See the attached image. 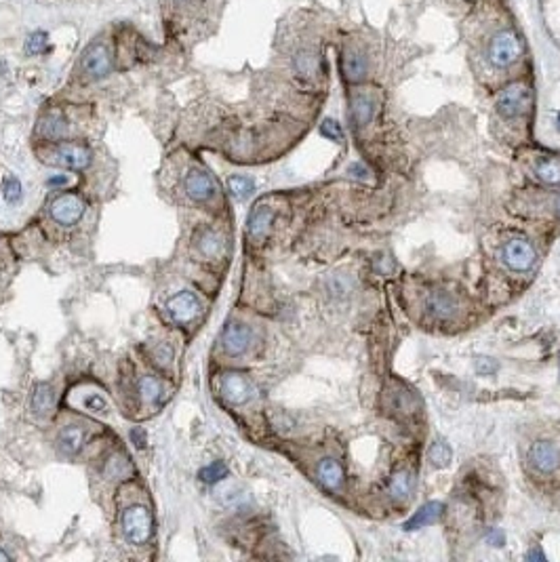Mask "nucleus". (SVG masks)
Here are the masks:
<instances>
[{
    "label": "nucleus",
    "instance_id": "15",
    "mask_svg": "<svg viewBox=\"0 0 560 562\" xmlns=\"http://www.w3.org/2000/svg\"><path fill=\"white\" fill-rule=\"evenodd\" d=\"M352 121H354V125H358V127H365L367 123H371V118H373V114H375V102H373V97L371 95H367V93H358V95H354L352 97Z\"/></svg>",
    "mask_w": 560,
    "mask_h": 562
},
{
    "label": "nucleus",
    "instance_id": "36",
    "mask_svg": "<svg viewBox=\"0 0 560 562\" xmlns=\"http://www.w3.org/2000/svg\"><path fill=\"white\" fill-rule=\"evenodd\" d=\"M131 440L138 444V448H143V446H145V432H143L141 427H133V432H131Z\"/></svg>",
    "mask_w": 560,
    "mask_h": 562
},
{
    "label": "nucleus",
    "instance_id": "39",
    "mask_svg": "<svg viewBox=\"0 0 560 562\" xmlns=\"http://www.w3.org/2000/svg\"><path fill=\"white\" fill-rule=\"evenodd\" d=\"M8 561V554H4L2 550H0V562H6Z\"/></svg>",
    "mask_w": 560,
    "mask_h": 562
},
{
    "label": "nucleus",
    "instance_id": "17",
    "mask_svg": "<svg viewBox=\"0 0 560 562\" xmlns=\"http://www.w3.org/2000/svg\"><path fill=\"white\" fill-rule=\"evenodd\" d=\"M57 444H59V451L61 453L76 455L83 448V444H85V432L78 425H68V427H63L59 432Z\"/></svg>",
    "mask_w": 560,
    "mask_h": 562
},
{
    "label": "nucleus",
    "instance_id": "7",
    "mask_svg": "<svg viewBox=\"0 0 560 562\" xmlns=\"http://www.w3.org/2000/svg\"><path fill=\"white\" fill-rule=\"evenodd\" d=\"M529 461L540 474H552L560 465L559 446L548 440H537L529 448Z\"/></svg>",
    "mask_w": 560,
    "mask_h": 562
},
{
    "label": "nucleus",
    "instance_id": "6",
    "mask_svg": "<svg viewBox=\"0 0 560 562\" xmlns=\"http://www.w3.org/2000/svg\"><path fill=\"white\" fill-rule=\"evenodd\" d=\"M85 215V204L74 194H61L51 202V217L61 226H74Z\"/></svg>",
    "mask_w": 560,
    "mask_h": 562
},
{
    "label": "nucleus",
    "instance_id": "9",
    "mask_svg": "<svg viewBox=\"0 0 560 562\" xmlns=\"http://www.w3.org/2000/svg\"><path fill=\"white\" fill-rule=\"evenodd\" d=\"M83 70L91 78H106L112 72V55L104 44H91L83 55Z\"/></svg>",
    "mask_w": 560,
    "mask_h": 562
},
{
    "label": "nucleus",
    "instance_id": "1",
    "mask_svg": "<svg viewBox=\"0 0 560 562\" xmlns=\"http://www.w3.org/2000/svg\"><path fill=\"white\" fill-rule=\"evenodd\" d=\"M531 106V89L525 87L523 83H514L510 87H506L499 95H497V112L504 118H516L521 114H525Z\"/></svg>",
    "mask_w": 560,
    "mask_h": 562
},
{
    "label": "nucleus",
    "instance_id": "20",
    "mask_svg": "<svg viewBox=\"0 0 560 562\" xmlns=\"http://www.w3.org/2000/svg\"><path fill=\"white\" fill-rule=\"evenodd\" d=\"M198 249H200V253H202L205 257L215 259V257H221V255L226 253V243H224V238H221L217 232H213V230H205V232L200 234V238H198Z\"/></svg>",
    "mask_w": 560,
    "mask_h": 562
},
{
    "label": "nucleus",
    "instance_id": "29",
    "mask_svg": "<svg viewBox=\"0 0 560 562\" xmlns=\"http://www.w3.org/2000/svg\"><path fill=\"white\" fill-rule=\"evenodd\" d=\"M40 131L44 133V138H61L66 133V123L61 121V116L57 114H51L49 118L42 121V127Z\"/></svg>",
    "mask_w": 560,
    "mask_h": 562
},
{
    "label": "nucleus",
    "instance_id": "13",
    "mask_svg": "<svg viewBox=\"0 0 560 562\" xmlns=\"http://www.w3.org/2000/svg\"><path fill=\"white\" fill-rule=\"evenodd\" d=\"M442 512H444V506L440 501H427L403 525V529L405 531H418V529H423V527H430V525L440 520Z\"/></svg>",
    "mask_w": 560,
    "mask_h": 562
},
{
    "label": "nucleus",
    "instance_id": "25",
    "mask_svg": "<svg viewBox=\"0 0 560 562\" xmlns=\"http://www.w3.org/2000/svg\"><path fill=\"white\" fill-rule=\"evenodd\" d=\"M162 394V384L156 377H141L140 379V396L143 403H156Z\"/></svg>",
    "mask_w": 560,
    "mask_h": 562
},
{
    "label": "nucleus",
    "instance_id": "10",
    "mask_svg": "<svg viewBox=\"0 0 560 562\" xmlns=\"http://www.w3.org/2000/svg\"><path fill=\"white\" fill-rule=\"evenodd\" d=\"M221 396L230 405H245L253 396V386L251 381L241 375V373H226L221 377Z\"/></svg>",
    "mask_w": 560,
    "mask_h": 562
},
{
    "label": "nucleus",
    "instance_id": "11",
    "mask_svg": "<svg viewBox=\"0 0 560 562\" xmlns=\"http://www.w3.org/2000/svg\"><path fill=\"white\" fill-rule=\"evenodd\" d=\"M221 343H224V350H226L230 356H241V354H245L247 348L251 346V331H249V326L238 324V322L228 324L226 331H224Z\"/></svg>",
    "mask_w": 560,
    "mask_h": 562
},
{
    "label": "nucleus",
    "instance_id": "14",
    "mask_svg": "<svg viewBox=\"0 0 560 562\" xmlns=\"http://www.w3.org/2000/svg\"><path fill=\"white\" fill-rule=\"evenodd\" d=\"M274 221V211L266 204H257L249 215V236L253 240H264Z\"/></svg>",
    "mask_w": 560,
    "mask_h": 562
},
{
    "label": "nucleus",
    "instance_id": "34",
    "mask_svg": "<svg viewBox=\"0 0 560 562\" xmlns=\"http://www.w3.org/2000/svg\"><path fill=\"white\" fill-rule=\"evenodd\" d=\"M487 542H489V544H493L495 548H501L506 539H504V533H501L499 529H493V531H489V535H487Z\"/></svg>",
    "mask_w": 560,
    "mask_h": 562
},
{
    "label": "nucleus",
    "instance_id": "30",
    "mask_svg": "<svg viewBox=\"0 0 560 562\" xmlns=\"http://www.w3.org/2000/svg\"><path fill=\"white\" fill-rule=\"evenodd\" d=\"M2 194H4V200L6 202H15L21 198V183L19 179L15 177H6L4 183H2Z\"/></svg>",
    "mask_w": 560,
    "mask_h": 562
},
{
    "label": "nucleus",
    "instance_id": "5",
    "mask_svg": "<svg viewBox=\"0 0 560 562\" xmlns=\"http://www.w3.org/2000/svg\"><path fill=\"white\" fill-rule=\"evenodd\" d=\"M51 162L57 166L80 171V169H87L91 164V152L80 143H61L53 149Z\"/></svg>",
    "mask_w": 560,
    "mask_h": 562
},
{
    "label": "nucleus",
    "instance_id": "12",
    "mask_svg": "<svg viewBox=\"0 0 560 562\" xmlns=\"http://www.w3.org/2000/svg\"><path fill=\"white\" fill-rule=\"evenodd\" d=\"M185 192L192 200H198V202H205L213 196L215 192V183L213 179L200 171V169H192L185 177Z\"/></svg>",
    "mask_w": 560,
    "mask_h": 562
},
{
    "label": "nucleus",
    "instance_id": "4",
    "mask_svg": "<svg viewBox=\"0 0 560 562\" xmlns=\"http://www.w3.org/2000/svg\"><path fill=\"white\" fill-rule=\"evenodd\" d=\"M501 257L506 262V266L510 270H516V272H527L533 268L535 264V249L531 243L527 240H521V238H514L510 243L504 245V251H501Z\"/></svg>",
    "mask_w": 560,
    "mask_h": 562
},
{
    "label": "nucleus",
    "instance_id": "40",
    "mask_svg": "<svg viewBox=\"0 0 560 562\" xmlns=\"http://www.w3.org/2000/svg\"><path fill=\"white\" fill-rule=\"evenodd\" d=\"M556 211H559V217H560V198L556 200Z\"/></svg>",
    "mask_w": 560,
    "mask_h": 562
},
{
    "label": "nucleus",
    "instance_id": "26",
    "mask_svg": "<svg viewBox=\"0 0 560 562\" xmlns=\"http://www.w3.org/2000/svg\"><path fill=\"white\" fill-rule=\"evenodd\" d=\"M47 47H49V34H47L44 30H36V32H32V34L25 38V44H23V49H25L28 55H40V53L47 51Z\"/></svg>",
    "mask_w": 560,
    "mask_h": 562
},
{
    "label": "nucleus",
    "instance_id": "38",
    "mask_svg": "<svg viewBox=\"0 0 560 562\" xmlns=\"http://www.w3.org/2000/svg\"><path fill=\"white\" fill-rule=\"evenodd\" d=\"M66 183V177H55V179H49V185H61Z\"/></svg>",
    "mask_w": 560,
    "mask_h": 562
},
{
    "label": "nucleus",
    "instance_id": "33",
    "mask_svg": "<svg viewBox=\"0 0 560 562\" xmlns=\"http://www.w3.org/2000/svg\"><path fill=\"white\" fill-rule=\"evenodd\" d=\"M154 354H156V360H158V362H162V365H164V362H169V360L173 358V350H171L169 346H164V343H162V346H158Z\"/></svg>",
    "mask_w": 560,
    "mask_h": 562
},
{
    "label": "nucleus",
    "instance_id": "22",
    "mask_svg": "<svg viewBox=\"0 0 560 562\" xmlns=\"http://www.w3.org/2000/svg\"><path fill=\"white\" fill-rule=\"evenodd\" d=\"M535 175L548 183V185H559L560 183V160L556 158H542L535 164Z\"/></svg>",
    "mask_w": 560,
    "mask_h": 562
},
{
    "label": "nucleus",
    "instance_id": "2",
    "mask_svg": "<svg viewBox=\"0 0 560 562\" xmlns=\"http://www.w3.org/2000/svg\"><path fill=\"white\" fill-rule=\"evenodd\" d=\"M123 533L127 542L141 546L152 535V518L143 506H133L123 514Z\"/></svg>",
    "mask_w": 560,
    "mask_h": 562
},
{
    "label": "nucleus",
    "instance_id": "19",
    "mask_svg": "<svg viewBox=\"0 0 560 562\" xmlns=\"http://www.w3.org/2000/svg\"><path fill=\"white\" fill-rule=\"evenodd\" d=\"M318 480L327 489H339L343 482V470L335 459H324L318 463Z\"/></svg>",
    "mask_w": 560,
    "mask_h": 562
},
{
    "label": "nucleus",
    "instance_id": "41",
    "mask_svg": "<svg viewBox=\"0 0 560 562\" xmlns=\"http://www.w3.org/2000/svg\"><path fill=\"white\" fill-rule=\"evenodd\" d=\"M559 127H560V114H559Z\"/></svg>",
    "mask_w": 560,
    "mask_h": 562
},
{
    "label": "nucleus",
    "instance_id": "18",
    "mask_svg": "<svg viewBox=\"0 0 560 562\" xmlns=\"http://www.w3.org/2000/svg\"><path fill=\"white\" fill-rule=\"evenodd\" d=\"M343 74L352 83L363 80L365 74H367V59H365V55L358 53V51H346V55H343Z\"/></svg>",
    "mask_w": 560,
    "mask_h": 562
},
{
    "label": "nucleus",
    "instance_id": "42",
    "mask_svg": "<svg viewBox=\"0 0 560 562\" xmlns=\"http://www.w3.org/2000/svg\"><path fill=\"white\" fill-rule=\"evenodd\" d=\"M559 358H560V356H559Z\"/></svg>",
    "mask_w": 560,
    "mask_h": 562
},
{
    "label": "nucleus",
    "instance_id": "23",
    "mask_svg": "<svg viewBox=\"0 0 560 562\" xmlns=\"http://www.w3.org/2000/svg\"><path fill=\"white\" fill-rule=\"evenodd\" d=\"M413 487H415L413 474L407 472V470H403V472H398V474L392 476V480H390V495L396 497V499H405L413 491Z\"/></svg>",
    "mask_w": 560,
    "mask_h": 562
},
{
    "label": "nucleus",
    "instance_id": "21",
    "mask_svg": "<svg viewBox=\"0 0 560 562\" xmlns=\"http://www.w3.org/2000/svg\"><path fill=\"white\" fill-rule=\"evenodd\" d=\"M55 405V394H53V388L47 386V384H40L36 386L34 394H32V411L38 413V415H44L53 409Z\"/></svg>",
    "mask_w": 560,
    "mask_h": 562
},
{
    "label": "nucleus",
    "instance_id": "16",
    "mask_svg": "<svg viewBox=\"0 0 560 562\" xmlns=\"http://www.w3.org/2000/svg\"><path fill=\"white\" fill-rule=\"evenodd\" d=\"M427 310H430L432 316L446 320V318L455 316V312H457V301H455L449 293H440V291H438V293H432V295L427 297Z\"/></svg>",
    "mask_w": 560,
    "mask_h": 562
},
{
    "label": "nucleus",
    "instance_id": "32",
    "mask_svg": "<svg viewBox=\"0 0 560 562\" xmlns=\"http://www.w3.org/2000/svg\"><path fill=\"white\" fill-rule=\"evenodd\" d=\"M495 369H497V362H493L491 358H485L482 356V358L476 360V371L478 373H493Z\"/></svg>",
    "mask_w": 560,
    "mask_h": 562
},
{
    "label": "nucleus",
    "instance_id": "28",
    "mask_svg": "<svg viewBox=\"0 0 560 562\" xmlns=\"http://www.w3.org/2000/svg\"><path fill=\"white\" fill-rule=\"evenodd\" d=\"M451 457H453V453H451V446L446 442H434L430 446V461L434 468H446Z\"/></svg>",
    "mask_w": 560,
    "mask_h": 562
},
{
    "label": "nucleus",
    "instance_id": "37",
    "mask_svg": "<svg viewBox=\"0 0 560 562\" xmlns=\"http://www.w3.org/2000/svg\"><path fill=\"white\" fill-rule=\"evenodd\" d=\"M527 558H529V561H546V554H544V552H540V550H535V552H531Z\"/></svg>",
    "mask_w": 560,
    "mask_h": 562
},
{
    "label": "nucleus",
    "instance_id": "24",
    "mask_svg": "<svg viewBox=\"0 0 560 562\" xmlns=\"http://www.w3.org/2000/svg\"><path fill=\"white\" fill-rule=\"evenodd\" d=\"M228 190L236 198H247L255 190V181L251 177H245V175H234L228 179Z\"/></svg>",
    "mask_w": 560,
    "mask_h": 562
},
{
    "label": "nucleus",
    "instance_id": "27",
    "mask_svg": "<svg viewBox=\"0 0 560 562\" xmlns=\"http://www.w3.org/2000/svg\"><path fill=\"white\" fill-rule=\"evenodd\" d=\"M226 476H228V468L224 461H213L211 465H207L198 472V478L207 484H215V482L224 480Z\"/></svg>",
    "mask_w": 560,
    "mask_h": 562
},
{
    "label": "nucleus",
    "instance_id": "3",
    "mask_svg": "<svg viewBox=\"0 0 560 562\" xmlns=\"http://www.w3.org/2000/svg\"><path fill=\"white\" fill-rule=\"evenodd\" d=\"M521 53H523V42L518 40V36L514 32H501L493 38L489 57H491L493 66L506 68V66L514 63L521 57Z\"/></svg>",
    "mask_w": 560,
    "mask_h": 562
},
{
    "label": "nucleus",
    "instance_id": "31",
    "mask_svg": "<svg viewBox=\"0 0 560 562\" xmlns=\"http://www.w3.org/2000/svg\"><path fill=\"white\" fill-rule=\"evenodd\" d=\"M320 133L327 138V140L331 141H341L343 140V131H341V127L333 121V118H327V121H322V125H320Z\"/></svg>",
    "mask_w": 560,
    "mask_h": 562
},
{
    "label": "nucleus",
    "instance_id": "8",
    "mask_svg": "<svg viewBox=\"0 0 560 562\" xmlns=\"http://www.w3.org/2000/svg\"><path fill=\"white\" fill-rule=\"evenodd\" d=\"M200 301L194 293H177L175 297H171L166 301V312L169 316L177 322V324H188L192 322L198 314H200Z\"/></svg>",
    "mask_w": 560,
    "mask_h": 562
},
{
    "label": "nucleus",
    "instance_id": "35",
    "mask_svg": "<svg viewBox=\"0 0 560 562\" xmlns=\"http://www.w3.org/2000/svg\"><path fill=\"white\" fill-rule=\"evenodd\" d=\"M87 407L93 409V411H106V401L99 398V396H91V398L87 401Z\"/></svg>",
    "mask_w": 560,
    "mask_h": 562
}]
</instances>
